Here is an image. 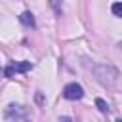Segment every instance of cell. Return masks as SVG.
Returning a JSON list of instances; mask_svg holds the SVG:
<instances>
[{"label": "cell", "instance_id": "1", "mask_svg": "<svg viewBox=\"0 0 122 122\" xmlns=\"http://www.w3.org/2000/svg\"><path fill=\"white\" fill-rule=\"evenodd\" d=\"M30 69H32V63H30V61H19V63H11V65H8V67L4 69V76L11 78L13 74H17V72H27V71H30Z\"/></svg>", "mask_w": 122, "mask_h": 122}, {"label": "cell", "instance_id": "2", "mask_svg": "<svg viewBox=\"0 0 122 122\" xmlns=\"http://www.w3.org/2000/svg\"><path fill=\"white\" fill-rule=\"evenodd\" d=\"M63 95H65V99L76 101V99H82V95H84V90H82V86H80V84H76V82H71V84H67V86L63 88Z\"/></svg>", "mask_w": 122, "mask_h": 122}, {"label": "cell", "instance_id": "3", "mask_svg": "<svg viewBox=\"0 0 122 122\" xmlns=\"http://www.w3.org/2000/svg\"><path fill=\"white\" fill-rule=\"evenodd\" d=\"M19 21H21L25 27H34V25H36V21H34V15H32L30 11H23V13L19 15Z\"/></svg>", "mask_w": 122, "mask_h": 122}, {"label": "cell", "instance_id": "4", "mask_svg": "<svg viewBox=\"0 0 122 122\" xmlns=\"http://www.w3.org/2000/svg\"><path fill=\"white\" fill-rule=\"evenodd\" d=\"M95 107H97L101 112H109V105H107V101H105V99H101V97H97V99H95Z\"/></svg>", "mask_w": 122, "mask_h": 122}, {"label": "cell", "instance_id": "5", "mask_svg": "<svg viewBox=\"0 0 122 122\" xmlns=\"http://www.w3.org/2000/svg\"><path fill=\"white\" fill-rule=\"evenodd\" d=\"M111 10H112V13H114L116 17H122V2H114Z\"/></svg>", "mask_w": 122, "mask_h": 122}, {"label": "cell", "instance_id": "6", "mask_svg": "<svg viewBox=\"0 0 122 122\" xmlns=\"http://www.w3.org/2000/svg\"><path fill=\"white\" fill-rule=\"evenodd\" d=\"M63 122H71V120H69V118H63Z\"/></svg>", "mask_w": 122, "mask_h": 122}, {"label": "cell", "instance_id": "7", "mask_svg": "<svg viewBox=\"0 0 122 122\" xmlns=\"http://www.w3.org/2000/svg\"><path fill=\"white\" fill-rule=\"evenodd\" d=\"M116 122H122V120H116Z\"/></svg>", "mask_w": 122, "mask_h": 122}, {"label": "cell", "instance_id": "8", "mask_svg": "<svg viewBox=\"0 0 122 122\" xmlns=\"http://www.w3.org/2000/svg\"><path fill=\"white\" fill-rule=\"evenodd\" d=\"M0 72H2V69H0Z\"/></svg>", "mask_w": 122, "mask_h": 122}]
</instances>
